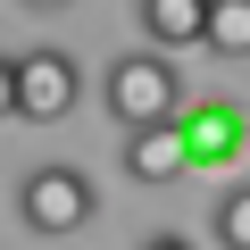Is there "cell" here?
I'll use <instances>...</instances> for the list:
<instances>
[{"mask_svg": "<svg viewBox=\"0 0 250 250\" xmlns=\"http://www.w3.org/2000/svg\"><path fill=\"white\" fill-rule=\"evenodd\" d=\"M100 100L117 125H159V117H184V75L167 50H125L108 75H100Z\"/></svg>", "mask_w": 250, "mask_h": 250, "instance_id": "obj_1", "label": "cell"}, {"mask_svg": "<svg viewBox=\"0 0 250 250\" xmlns=\"http://www.w3.org/2000/svg\"><path fill=\"white\" fill-rule=\"evenodd\" d=\"M17 217H25L34 233L67 242V233H83V225L100 217V184H92L83 167H34V175L17 184Z\"/></svg>", "mask_w": 250, "mask_h": 250, "instance_id": "obj_2", "label": "cell"}, {"mask_svg": "<svg viewBox=\"0 0 250 250\" xmlns=\"http://www.w3.org/2000/svg\"><path fill=\"white\" fill-rule=\"evenodd\" d=\"M83 100V67L67 50H17V125H59Z\"/></svg>", "mask_w": 250, "mask_h": 250, "instance_id": "obj_3", "label": "cell"}, {"mask_svg": "<svg viewBox=\"0 0 250 250\" xmlns=\"http://www.w3.org/2000/svg\"><path fill=\"white\" fill-rule=\"evenodd\" d=\"M117 167L134 175V184H175V175H192V142H184L175 117H159V125H125Z\"/></svg>", "mask_w": 250, "mask_h": 250, "instance_id": "obj_4", "label": "cell"}, {"mask_svg": "<svg viewBox=\"0 0 250 250\" xmlns=\"http://www.w3.org/2000/svg\"><path fill=\"white\" fill-rule=\"evenodd\" d=\"M175 125H184V142H192V167H233L242 142H250V125H242L233 100H200V108H184Z\"/></svg>", "mask_w": 250, "mask_h": 250, "instance_id": "obj_5", "label": "cell"}, {"mask_svg": "<svg viewBox=\"0 0 250 250\" xmlns=\"http://www.w3.org/2000/svg\"><path fill=\"white\" fill-rule=\"evenodd\" d=\"M134 17H142V34H150L159 50L208 42V0H134Z\"/></svg>", "mask_w": 250, "mask_h": 250, "instance_id": "obj_6", "label": "cell"}, {"mask_svg": "<svg viewBox=\"0 0 250 250\" xmlns=\"http://www.w3.org/2000/svg\"><path fill=\"white\" fill-rule=\"evenodd\" d=\"M208 59H250V0H208Z\"/></svg>", "mask_w": 250, "mask_h": 250, "instance_id": "obj_7", "label": "cell"}, {"mask_svg": "<svg viewBox=\"0 0 250 250\" xmlns=\"http://www.w3.org/2000/svg\"><path fill=\"white\" fill-rule=\"evenodd\" d=\"M217 250H250V184L217 192Z\"/></svg>", "mask_w": 250, "mask_h": 250, "instance_id": "obj_8", "label": "cell"}, {"mask_svg": "<svg viewBox=\"0 0 250 250\" xmlns=\"http://www.w3.org/2000/svg\"><path fill=\"white\" fill-rule=\"evenodd\" d=\"M0 117H17V50H0Z\"/></svg>", "mask_w": 250, "mask_h": 250, "instance_id": "obj_9", "label": "cell"}, {"mask_svg": "<svg viewBox=\"0 0 250 250\" xmlns=\"http://www.w3.org/2000/svg\"><path fill=\"white\" fill-rule=\"evenodd\" d=\"M142 250H200V242H192V233H167V225H159V233H142Z\"/></svg>", "mask_w": 250, "mask_h": 250, "instance_id": "obj_10", "label": "cell"}, {"mask_svg": "<svg viewBox=\"0 0 250 250\" xmlns=\"http://www.w3.org/2000/svg\"><path fill=\"white\" fill-rule=\"evenodd\" d=\"M25 9H34V17H50V9H75V0H25Z\"/></svg>", "mask_w": 250, "mask_h": 250, "instance_id": "obj_11", "label": "cell"}]
</instances>
